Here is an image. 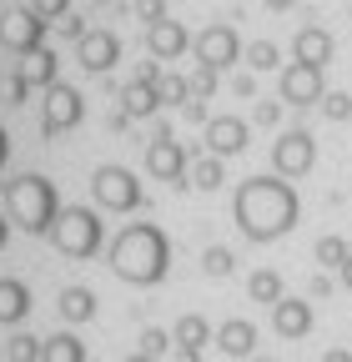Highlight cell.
<instances>
[{"instance_id": "cell-38", "label": "cell", "mask_w": 352, "mask_h": 362, "mask_svg": "<svg viewBox=\"0 0 352 362\" xmlns=\"http://www.w3.org/2000/svg\"><path fill=\"white\" fill-rule=\"evenodd\" d=\"M347 21H352V6H347Z\"/></svg>"}, {"instance_id": "cell-33", "label": "cell", "mask_w": 352, "mask_h": 362, "mask_svg": "<svg viewBox=\"0 0 352 362\" xmlns=\"http://www.w3.org/2000/svg\"><path fill=\"white\" fill-rule=\"evenodd\" d=\"M151 141H171V126L161 116H151Z\"/></svg>"}, {"instance_id": "cell-3", "label": "cell", "mask_w": 352, "mask_h": 362, "mask_svg": "<svg viewBox=\"0 0 352 362\" xmlns=\"http://www.w3.org/2000/svg\"><path fill=\"white\" fill-rule=\"evenodd\" d=\"M40 242H51V252L61 262H91L106 247V221H101L96 206H86V202H56V216H51V226H46Z\"/></svg>"}, {"instance_id": "cell-19", "label": "cell", "mask_w": 352, "mask_h": 362, "mask_svg": "<svg viewBox=\"0 0 352 362\" xmlns=\"http://www.w3.org/2000/svg\"><path fill=\"white\" fill-rule=\"evenodd\" d=\"M247 297L252 302H262V307H277L287 292H282V272H272V267H257L252 277H247Z\"/></svg>"}, {"instance_id": "cell-21", "label": "cell", "mask_w": 352, "mask_h": 362, "mask_svg": "<svg viewBox=\"0 0 352 362\" xmlns=\"http://www.w3.org/2000/svg\"><path fill=\"white\" fill-rule=\"evenodd\" d=\"M242 61H247V71H282V51L272 40H252L242 51Z\"/></svg>"}, {"instance_id": "cell-30", "label": "cell", "mask_w": 352, "mask_h": 362, "mask_svg": "<svg viewBox=\"0 0 352 362\" xmlns=\"http://www.w3.org/2000/svg\"><path fill=\"white\" fill-rule=\"evenodd\" d=\"M182 116H187L192 126H206V121H211V116H206V101H196V96H192V101L182 106Z\"/></svg>"}, {"instance_id": "cell-39", "label": "cell", "mask_w": 352, "mask_h": 362, "mask_svg": "<svg viewBox=\"0 0 352 362\" xmlns=\"http://www.w3.org/2000/svg\"><path fill=\"white\" fill-rule=\"evenodd\" d=\"M267 362H272V357H267Z\"/></svg>"}, {"instance_id": "cell-22", "label": "cell", "mask_w": 352, "mask_h": 362, "mask_svg": "<svg viewBox=\"0 0 352 362\" xmlns=\"http://www.w3.org/2000/svg\"><path fill=\"white\" fill-rule=\"evenodd\" d=\"M156 96H161V106H176L182 111L187 101H192V86H187V76H156Z\"/></svg>"}, {"instance_id": "cell-12", "label": "cell", "mask_w": 352, "mask_h": 362, "mask_svg": "<svg viewBox=\"0 0 352 362\" xmlns=\"http://www.w3.org/2000/svg\"><path fill=\"white\" fill-rule=\"evenodd\" d=\"M272 332L287 337V342L307 337V332H312V302H307V297H282L272 307Z\"/></svg>"}, {"instance_id": "cell-27", "label": "cell", "mask_w": 352, "mask_h": 362, "mask_svg": "<svg viewBox=\"0 0 352 362\" xmlns=\"http://www.w3.org/2000/svg\"><path fill=\"white\" fill-rule=\"evenodd\" d=\"M136 21H141V25L166 21V0H136Z\"/></svg>"}, {"instance_id": "cell-16", "label": "cell", "mask_w": 352, "mask_h": 362, "mask_svg": "<svg viewBox=\"0 0 352 362\" xmlns=\"http://www.w3.org/2000/svg\"><path fill=\"white\" fill-rule=\"evenodd\" d=\"M292 61H302V66H327V61H332V35H327L322 25H302V30L292 35Z\"/></svg>"}, {"instance_id": "cell-29", "label": "cell", "mask_w": 352, "mask_h": 362, "mask_svg": "<svg viewBox=\"0 0 352 362\" xmlns=\"http://www.w3.org/2000/svg\"><path fill=\"white\" fill-rule=\"evenodd\" d=\"M287 101H257V126H277Z\"/></svg>"}, {"instance_id": "cell-37", "label": "cell", "mask_w": 352, "mask_h": 362, "mask_svg": "<svg viewBox=\"0 0 352 362\" xmlns=\"http://www.w3.org/2000/svg\"><path fill=\"white\" fill-rule=\"evenodd\" d=\"M121 362H156V357H146V352H131V357H121Z\"/></svg>"}, {"instance_id": "cell-24", "label": "cell", "mask_w": 352, "mask_h": 362, "mask_svg": "<svg viewBox=\"0 0 352 362\" xmlns=\"http://www.w3.org/2000/svg\"><path fill=\"white\" fill-rule=\"evenodd\" d=\"M317 111L327 121H352V96H347V90H327V96L317 101Z\"/></svg>"}, {"instance_id": "cell-34", "label": "cell", "mask_w": 352, "mask_h": 362, "mask_svg": "<svg viewBox=\"0 0 352 362\" xmlns=\"http://www.w3.org/2000/svg\"><path fill=\"white\" fill-rule=\"evenodd\" d=\"M322 362H352V352H347V347H327Z\"/></svg>"}, {"instance_id": "cell-35", "label": "cell", "mask_w": 352, "mask_h": 362, "mask_svg": "<svg viewBox=\"0 0 352 362\" xmlns=\"http://www.w3.org/2000/svg\"><path fill=\"white\" fill-rule=\"evenodd\" d=\"M337 277H342V287H347V292H352V257H347V262H342V267H337Z\"/></svg>"}, {"instance_id": "cell-1", "label": "cell", "mask_w": 352, "mask_h": 362, "mask_svg": "<svg viewBox=\"0 0 352 362\" xmlns=\"http://www.w3.org/2000/svg\"><path fill=\"white\" fill-rule=\"evenodd\" d=\"M237 226H242V237L247 242H277L287 237L297 216H302V202L297 192L287 187V181H272V176H247L242 187H237Z\"/></svg>"}, {"instance_id": "cell-8", "label": "cell", "mask_w": 352, "mask_h": 362, "mask_svg": "<svg viewBox=\"0 0 352 362\" xmlns=\"http://www.w3.org/2000/svg\"><path fill=\"white\" fill-rule=\"evenodd\" d=\"M277 90H282V101H287V106H317V101L327 96V86H322V66H302V61L282 66Z\"/></svg>"}, {"instance_id": "cell-17", "label": "cell", "mask_w": 352, "mask_h": 362, "mask_svg": "<svg viewBox=\"0 0 352 362\" xmlns=\"http://www.w3.org/2000/svg\"><path fill=\"white\" fill-rule=\"evenodd\" d=\"M216 352L222 357H252V347H257V327L247 322V317H227L222 327H216Z\"/></svg>"}, {"instance_id": "cell-13", "label": "cell", "mask_w": 352, "mask_h": 362, "mask_svg": "<svg viewBox=\"0 0 352 362\" xmlns=\"http://www.w3.org/2000/svg\"><path fill=\"white\" fill-rule=\"evenodd\" d=\"M116 106L131 116V121H151V116H161V96H156V81H146V76H136V81H126L121 86V96H116Z\"/></svg>"}, {"instance_id": "cell-9", "label": "cell", "mask_w": 352, "mask_h": 362, "mask_svg": "<svg viewBox=\"0 0 352 362\" xmlns=\"http://www.w3.org/2000/svg\"><path fill=\"white\" fill-rule=\"evenodd\" d=\"M187 151L176 146V141H146V156H141V166H146V176L151 181H171V187H187Z\"/></svg>"}, {"instance_id": "cell-6", "label": "cell", "mask_w": 352, "mask_h": 362, "mask_svg": "<svg viewBox=\"0 0 352 362\" xmlns=\"http://www.w3.org/2000/svg\"><path fill=\"white\" fill-rule=\"evenodd\" d=\"M116 61H121V35L86 25V35L76 40V66L91 71V76H106V71H116Z\"/></svg>"}, {"instance_id": "cell-15", "label": "cell", "mask_w": 352, "mask_h": 362, "mask_svg": "<svg viewBox=\"0 0 352 362\" xmlns=\"http://www.w3.org/2000/svg\"><path fill=\"white\" fill-rule=\"evenodd\" d=\"M211 337H216V332H211V322H206L201 312H187L182 322H176V332H171V342L182 347V362H201V347H206Z\"/></svg>"}, {"instance_id": "cell-4", "label": "cell", "mask_w": 352, "mask_h": 362, "mask_svg": "<svg viewBox=\"0 0 352 362\" xmlns=\"http://www.w3.org/2000/svg\"><path fill=\"white\" fill-rule=\"evenodd\" d=\"M91 206L101 216H126V211H136L141 206V181L136 171H126L116 161H101L91 171Z\"/></svg>"}, {"instance_id": "cell-26", "label": "cell", "mask_w": 352, "mask_h": 362, "mask_svg": "<svg viewBox=\"0 0 352 362\" xmlns=\"http://www.w3.org/2000/svg\"><path fill=\"white\" fill-rule=\"evenodd\" d=\"M187 86H192V96H196V101H211V90H216V71L196 61V71L187 76Z\"/></svg>"}, {"instance_id": "cell-31", "label": "cell", "mask_w": 352, "mask_h": 362, "mask_svg": "<svg viewBox=\"0 0 352 362\" xmlns=\"http://www.w3.org/2000/svg\"><path fill=\"white\" fill-rule=\"evenodd\" d=\"M307 297H332V277H327V272H317V277L307 282Z\"/></svg>"}, {"instance_id": "cell-20", "label": "cell", "mask_w": 352, "mask_h": 362, "mask_svg": "<svg viewBox=\"0 0 352 362\" xmlns=\"http://www.w3.org/2000/svg\"><path fill=\"white\" fill-rule=\"evenodd\" d=\"M347 257H352V247H347V237H337V232L317 237V247H312V262H317L322 272H337Z\"/></svg>"}, {"instance_id": "cell-11", "label": "cell", "mask_w": 352, "mask_h": 362, "mask_svg": "<svg viewBox=\"0 0 352 362\" xmlns=\"http://www.w3.org/2000/svg\"><path fill=\"white\" fill-rule=\"evenodd\" d=\"M51 307H56V317H61V327H71V332H76V327H86V322H91V317L101 312L96 292L86 287V282H66V287L56 292V302H51Z\"/></svg>"}, {"instance_id": "cell-28", "label": "cell", "mask_w": 352, "mask_h": 362, "mask_svg": "<svg viewBox=\"0 0 352 362\" xmlns=\"http://www.w3.org/2000/svg\"><path fill=\"white\" fill-rule=\"evenodd\" d=\"M30 11H35L40 21H61V16L71 11V0H30Z\"/></svg>"}, {"instance_id": "cell-10", "label": "cell", "mask_w": 352, "mask_h": 362, "mask_svg": "<svg viewBox=\"0 0 352 362\" xmlns=\"http://www.w3.org/2000/svg\"><path fill=\"white\" fill-rule=\"evenodd\" d=\"M201 131H206V151L222 156V161H227V156H242L247 141H252V126H247L242 116H211Z\"/></svg>"}, {"instance_id": "cell-32", "label": "cell", "mask_w": 352, "mask_h": 362, "mask_svg": "<svg viewBox=\"0 0 352 362\" xmlns=\"http://www.w3.org/2000/svg\"><path fill=\"white\" fill-rule=\"evenodd\" d=\"M232 90H237V96H257V81H252V71H237V76H232Z\"/></svg>"}, {"instance_id": "cell-14", "label": "cell", "mask_w": 352, "mask_h": 362, "mask_svg": "<svg viewBox=\"0 0 352 362\" xmlns=\"http://www.w3.org/2000/svg\"><path fill=\"white\" fill-rule=\"evenodd\" d=\"M187 45H192V35H187L182 21H156V25H146V56H156V61H176Z\"/></svg>"}, {"instance_id": "cell-7", "label": "cell", "mask_w": 352, "mask_h": 362, "mask_svg": "<svg viewBox=\"0 0 352 362\" xmlns=\"http://www.w3.org/2000/svg\"><path fill=\"white\" fill-rule=\"evenodd\" d=\"M242 51H247V45L237 40L232 25H206V30L196 35V61L211 66V71H232V66L242 61Z\"/></svg>"}, {"instance_id": "cell-2", "label": "cell", "mask_w": 352, "mask_h": 362, "mask_svg": "<svg viewBox=\"0 0 352 362\" xmlns=\"http://www.w3.org/2000/svg\"><path fill=\"white\" fill-rule=\"evenodd\" d=\"M101 257L111 267V277H121L126 287H156L166 277V267H171V242L151 221H126L101 247Z\"/></svg>"}, {"instance_id": "cell-18", "label": "cell", "mask_w": 352, "mask_h": 362, "mask_svg": "<svg viewBox=\"0 0 352 362\" xmlns=\"http://www.w3.org/2000/svg\"><path fill=\"white\" fill-rule=\"evenodd\" d=\"M222 181H227V161H222V156L196 151V156L187 161V187H196V192H222Z\"/></svg>"}, {"instance_id": "cell-5", "label": "cell", "mask_w": 352, "mask_h": 362, "mask_svg": "<svg viewBox=\"0 0 352 362\" xmlns=\"http://www.w3.org/2000/svg\"><path fill=\"white\" fill-rule=\"evenodd\" d=\"M312 166H317V141H312V131L292 126V131H282L277 141H272V171H277V176H307Z\"/></svg>"}, {"instance_id": "cell-25", "label": "cell", "mask_w": 352, "mask_h": 362, "mask_svg": "<svg viewBox=\"0 0 352 362\" xmlns=\"http://www.w3.org/2000/svg\"><path fill=\"white\" fill-rule=\"evenodd\" d=\"M166 347H171V332L166 327H146L136 337V352H146V357H166Z\"/></svg>"}, {"instance_id": "cell-23", "label": "cell", "mask_w": 352, "mask_h": 362, "mask_svg": "<svg viewBox=\"0 0 352 362\" xmlns=\"http://www.w3.org/2000/svg\"><path fill=\"white\" fill-rule=\"evenodd\" d=\"M201 272H206V277H232V272H237V252L222 247V242L206 247V252H201Z\"/></svg>"}, {"instance_id": "cell-36", "label": "cell", "mask_w": 352, "mask_h": 362, "mask_svg": "<svg viewBox=\"0 0 352 362\" xmlns=\"http://www.w3.org/2000/svg\"><path fill=\"white\" fill-rule=\"evenodd\" d=\"M267 11H287V6H297V0H262Z\"/></svg>"}]
</instances>
